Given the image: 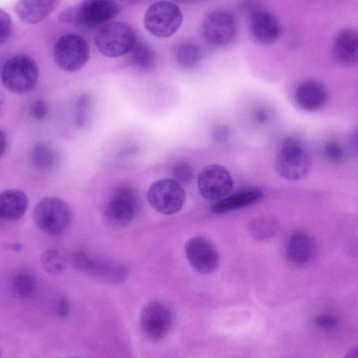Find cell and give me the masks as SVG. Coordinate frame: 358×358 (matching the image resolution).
<instances>
[{"label":"cell","mask_w":358,"mask_h":358,"mask_svg":"<svg viewBox=\"0 0 358 358\" xmlns=\"http://www.w3.org/2000/svg\"><path fill=\"white\" fill-rule=\"evenodd\" d=\"M7 147V139L5 134L0 130V159L3 156Z\"/></svg>","instance_id":"d590c367"},{"label":"cell","mask_w":358,"mask_h":358,"mask_svg":"<svg viewBox=\"0 0 358 358\" xmlns=\"http://www.w3.org/2000/svg\"><path fill=\"white\" fill-rule=\"evenodd\" d=\"M315 324L324 329H329L335 327L338 323L336 317L327 314L317 315L315 318Z\"/></svg>","instance_id":"d6a6232c"},{"label":"cell","mask_w":358,"mask_h":358,"mask_svg":"<svg viewBox=\"0 0 358 358\" xmlns=\"http://www.w3.org/2000/svg\"><path fill=\"white\" fill-rule=\"evenodd\" d=\"M0 356H1V350H0Z\"/></svg>","instance_id":"f35d334b"},{"label":"cell","mask_w":358,"mask_h":358,"mask_svg":"<svg viewBox=\"0 0 358 358\" xmlns=\"http://www.w3.org/2000/svg\"><path fill=\"white\" fill-rule=\"evenodd\" d=\"M91 98L88 94L80 96L76 103L75 123L79 128L84 127L87 121Z\"/></svg>","instance_id":"83f0119b"},{"label":"cell","mask_w":358,"mask_h":358,"mask_svg":"<svg viewBox=\"0 0 358 358\" xmlns=\"http://www.w3.org/2000/svg\"><path fill=\"white\" fill-rule=\"evenodd\" d=\"M72 218L70 206L57 196H45L39 200L33 211V219L43 232L58 235L69 227Z\"/></svg>","instance_id":"3957f363"},{"label":"cell","mask_w":358,"mask_h":358,"mask_svg":"<svg viewBox=\"0 0 358 358\" xmlns=\"http://www.w3.org/2000/svg\"><path fill=\"white\" fill-rule=\"evenodd\" d=\"M71 262L75 270L110 283L122 282L129 273L125 264L108 262L82 250L73 254Z\"/></svg>","instance_id":"9c48e42d"},{"label":"cell","mask_w":358,"mask_h":358,"mask_svg":"<svg viewBox=\"0 0 358 358\" xmlns=\"http://www.w3.org/2000/svg\"><path fill=\"white\" fill-rule=\"evenodd\" d=\"M185 252L191 266L199 273H212L219 265L217 249L206 237L196 236L189 238L185 245Z\"/></svg>","instance_id":"4fadbf2b"},{"label":"cell","mask_w":358,"mask_h":358,"mask_svg":"<svg viewBox=\"0 0 358 358\" xmlns=\"http://www.w3.org/2000/svg\"><path fill=\"white\" fill-rule=\"evenodd\" d=\"M152 208L166 215L178 213L183 207L186 193L182 185L173 179H161L152 182L147 192Z\"/></svg>","instance_id":"ba28073f"},{"label":"cell","mask_w":358,"mask_h":358,"mask_svg":"<svg viewBox=\"0 0 358 358\" xmlns=\"http://www.w3.org/2000/svg\"><path fill=\"white\" fill-rule=\"evenodd\" d=\"M173 315L170 308L160 301L148 303L140 316V327L143 335L152 341L164 338L170 331Z\"/></svg>","instance_id":"8fae6325"},{"label":"cell","mask_w":358,"mask_h":358,"mask_svg":"<svg viewBox=\"0 0 358 358\" xmlns=\"http://www.w3.org/2000/svg\"><path fill=\"white\" fill-rule=\"evenodd\" d=\"M231 130L226 125L217 126L213 132V136L217 142H224L227 141L230 136Z\"/></svg>","instance_id":"836d02e7"},{"label":"cell","mask_w":358,"mask_h":358,"mask_svg":"<svg viewBox=\"0 0 358 358\" xmlns=\"http://www.w3.org/2000/svg\"><path fill=\"white\" fill-rule=\"evenodd\" d=\"M175 57L180 66L191 68L199 62L201 55L199 48L196 44L191 42H183L177 46Z\"/></svg>","instance_id":"cb8c5ba5"},{"label":"cell","mask_w":358,"mask_h":358,"mask_svg":"<svg viewBox=\"0 0 358 358\" xmlns=\"http://www.w3.org/2000/svg\"><path fill=\"white\" fill-rule=\"evenodd\" d=\"M236 29L234 16L224 10H216L209 13L202 24V31L206 39L217 45L231 43L236 36Z\"/></svg>","instance_id":"5bb4252c"},{"label":"cell","mask_w":358,"mask_h":358,"mask_svg":"<svg viewBox=\"0 0 358 358\" xmlns=\"http://www.w3.org/2000/svg\"><path fill=\"white\" fill-rule=\"evenodd\" d=\"M243 10L248 15L250 31L257 41L270 43L278 37L280 24L271 13L250 2L245 3Z\"/></svg>","instance_id":"9a60e30c"},{"label":"cell","mask_w":358,"mask_h":358,"mask_svg":"<svg viewBox=\"0 0 358 358\" xmlns=\"http://www.w3.org/2000/svg\"><path fill=\"white\" fill-rule=\"evenodd\" d=\"M173 180L181 185L191 182L194 178L192 167L186 162L177 163L173 169Z\"/></svg>","instance_id":"f1b7e54d"},{"label":"cell","mask_w":358,"mask_h":358,"mask_svg":"<svg viewBox=\"0 0 358 358\" xmlns=\"http://www.w3.org/2000/svg\"><path fill=\"white\" fill-rule=\"evenodd\" d=\"M343 358H358L357 348H352L345 354Z\"/></svg>","instance_id":"74e56055"},{"label":"cell","mask_w":358,"mask_h":358,"mask_svg":"<svg viewBox=\"0 0 358 358\" xmlns=\"http://www.w3.org/2000/svg\"><path fill=\"white\" fill-rule=\"evenodd\" d=\"M39 71L36 62L26 55L10 57L3 64L1 80L3 86L16 94L32 90L38 80Z\"/></svg>","instance_id":"7a4b0ae2"},{"label":"cell","mask_w":358,"mask_h":358,"mask_svg":"<svg viewBox=\"0 0 358 358\" xmlns=\"http://www.w3.org/2000/svg\"><path fill=\"white\" fill-rule=\"evenodd\" d=\"M90 47L82 36L69 34L60 36L53 48V59L57 66L66 72H76L87 62Z\"/></svg>","instance_id":"52a82bcc"},{"label":"cell","mask_w":358,"mask_h":358,"mask_svg":"<svg viewBox=\"0 0 358 358\" xmlns=\"http://www.w3.org/2000/svg\"><path fill=\"white\" fill-rule=\"evenodd\" d=\"M255 119L257 122L262 123L268 119V115L266 111L264 110H258L255 115Z\"/></svg>","instance_id":"8d00e7d4"},{"label":"cell","mask_w":358,"mask_h":358,"mask_svg":"<svg viewBox=\"0 0 358 358\" xmlns=\"http://www.w3.org/2000/svg\"><path fill=\"white\" fill-rule=\"evenodd\" d=\"M130 62L131 64L142 70L152 69L156 62V56L153 50L142 41H136L130 50Z\"/></svg>","instance_id":"603a6c76"},{"label":"cell","mask_w":358,"mask_h":358,"mask_svg":"<svg viewBox=\"0 0 358 358\" xmlns=\"http://www.w3.org/2000/svg\"><path fill=\"white\" fill-rule=\"evenodd\" d=\"M182 21V12L176 3L161 1L151 4L147 9L143 24L152 36L168 38L178 31Z\"/></svg>","instance_id":"8992f818"},{"label":"cell","mask_w":358,"mask_h":358,"mask_svg":"<svg viewBox=\"0 0 358 358\" xmlns=\"http://www.w3.org/2000/svg\"><path fill=\"white\" fill-rule=\"evenodd\" d=\"M324 154L329 161L334 163L341 162L345 156L342 146L335 141H329L326 143Z\"/></svg>","instance_id":"f546056e"},{"label":"cell","mask_w":358,"mask_h":358,"mask_svg":"<svg viewBox=\"0 0 358 358\" xmlns=\"http://www.w3.org/2000/svg\"><path fill=\"white\" fill-rule=\"evenodd\" d=\"M136 41L133 28L127 23L118 21H110L101 25L94 36L96 48L109 57L128 54Z\"/></svg>","instance_id":"277c9868"},{"label":"cell","mask_w":358,"mask_h":358,"mask_svg":"<svg viewBox=\"0 0 358 358\" xmlns=\"http://www.w3.org/2000/svg\"><path fill=\"white\" fill-rule=\"evenodd\" d=\"M11 287L17 297L21 299H27L35 294L37 288V280L32 272L22 270L15 275Z\"/></svg>","instance_id":"7402d4cb"},{"label":"cell","mask_w":358,"mask_h":358,"mask_svg":"<svg viewBox=\"0 0 358 358\" xmlns=\"http://www.w3.org/2000/svg\"><path fill=\"white\" fill-rule=\"evenodd\" d=\"M31 161L37 169L41 171L49 170L55 164V152L48 145L39 143L33 149Z\"/></svg>","instance_id":"d4e9b609"},{"label":"cell","mask_w":358,"mask_h":358,"mask_svg":"<svg viewBox=\"0 0 358 358\" xmlns=\"http://www.w3.org/2000/svg\"><path fill=\"white\" fill-rule=\"evenodd\" d=\"M28 207L26 194L17 189H8L0 192V219L16 221L25 214Z\"/></svg>","instance_id":"ffe728a7"},{"label":"cell","mask_w":358,"mask_h":358,"mask_svg":"<svg viewBox=\"0 0 358 358\" xmlns=\"http://www.w3.org/2000/svg\"><path fill=\"white\" fill-rule=\"evenodd\" d=\"M57 313L60 317H65L69 312V302L66 297L62 298L57 303Z\"/></svg>","instance_id":"e575fe53"},{"label":"cell","mask_w":358,"mask_h":358,"mask_svg":"<svg viewBox=\"0 0 358 358\" xmlns=\"http://www.w3.org/2000/svg\"><path fill=\"white\" fill-rule=\"evenodd\" d=\"M48 113V106L43 100H36L31 106L30 113L35 120H43L46 117Z\"/></svg>","instance_id":"1f68e13d"},{"label":"cell","mask_w":358,"mask_h":358,"mask_svg":"<svg viewBox=\"0 0 358 358\" xmlns=\"http://www.w3.org/2000/svg\"><path fill=\"white\" fill-rule=\"evenodd\" d=\"M315 254L316 246L311 236L302 231H296L290 235L285 246V256L290 263L296 266L309 264Z\"/></svg>","instance_id":"2e32d148"},{"label":"cell","mask_w":358,"mask_h":358,"mask_svg":"<svg viewBox=\"0 0 358 358\" xmlns=\"http://www.w3.org/2000/svg\"><path fill=\"white\" fill-rule=\"evenodd\" d=\"M233 179L228 170L220 164H210L200 172L197 185L201 195L208 200H220L233 188Z\"/></svg>","instance_id":"7c38bea8"},{"label":"cell","mask_w":358,"mask_h":358,"mask_svg":"<svg viewBox=\"0 0 358 358\" xmlns=\"http://www.w3.org/2000/svg\"><path fill=\"white\" fill-rule=\"evenodd\" d=\"M332 52L335 60L340 64L350 66L356 63L358 52L356 31L351 28L341 29L334 39Z\"/></svg>","instance_id":"ac0fdd59"},{"label":"cell","mask_w":358,"mask_h":358,"mask_svg":"<svg viewBox=\"0 0 358 358\" xmlns=\"http://www.w3.org/2000/svg\"><path fill=\"white\" fill-rule=\"evenodd\" d=\"M59 3L55 0H22L16 2L15 10L22 22L34 24L43 21L50 15Z\"/></svg>","instance_id":"d6986e66"},{"label":"cell","mask_w":358,"mask_h":358,"mask_svg":"<svg viewBox=\"0 0 358 358\" xmlns=\"http://www.w3.org/2000/svg\"><path fill=\"white\" fill-rule=\"evenodd\" d=\"M120 5L111 0H87L63 10L60 21L74 25H103L120 12Z\"/></svg>","instance_id":"6da1fadb"},{"label":"cell","mask_w":358,"mask_h":358,"mask_svg":"<svg viewBox=\"0 0 358 358\" xmlns=\"http://www.w3.org/2000/svg\"><path fill=\"white\" fill-rule=\"evenodd\" d=\"M312 159L301 143L287 138L282 143L275 158V169L280 176L290 180L303 178L309 173Z\"/></svg>","instance_id":"5b68a950"},{"label":"cell","mask_w":358,"mask_h":358,"mask_svg":"<svg viewBox=\"0 0 358 358\" xmlns=\"http://www.w3.org/2000/svg\"><path fill=\"white\" fill-rule=\"evenodd\" d=\"M262 196L263 192L259 189H247L217 201L212 206L211 210L215 213L238 210L256 203Z\"/></svg>","instance_id":"44dd1931"},{"label":"cell","mask_w":358,"mask_h":358,"mask_svg":"<svg viewBox=\"0 0 358 358\" xmlns=\"http://www.w3.org/2000/svg\"><path fill=\"white\" fill-rule=\"evenodd\" d=\"M327 99L324 87L314 80L301 82L294 91L297 105L305 110L313 111L322 108Z\"/></svg>","instance_id":"e0dca14e"},{"label":"cell","mask_w":358,"mask_h":358,"mask_svg":"<svg viewBox=\"0 0 358 358\" xmlns=\"http://www.w3.org/2000/svg\"><path fill=\"white\" fill-rule=\"evenodd\" d=\"M43 268L50 274H59L65 271L67 262L65 257L57 250L49 249L41 256Z\"/></svg>","instance_id":"484cf974"},{"label":"cell","mask_w":358,"mask_h":358,"mask_svg":"<svg viewBox=\"0 0 358 358\" xmlns=\"http://www.w3.org/2000/svg\"><path fill=\"white\" fill-rule=\"evenodd\" d=\"M13 22L9 14L0 8V43L6 42L10 36Z\"/></svg>","instance_id":"4dcf8cb0"},{"label":"cell","mask_w":358,"mask_h":358,"mask_svg":"<svg viewBox=\"0 0 358 358\" xmlns=\"http://www.w3.org/2000/svg\"><path fill=\"white\" fill-rule=\"evenodd\" d=\"M138 200L134 190L129 187H118L106 205L104 217L113 227H124L136 217Z\"/></svg>","instance_id":"30bf717a"},{"label":"cell","mask_w":358,"mask_h":358,"mask_svg":"<svg viewBox=\"0 0 358 358\" xmlns=\"http://www.w3.org/2000/svg\"><path fill=\"white\" fill-rule=\"evenodd\" d=\"M276 228V221L271 217H262L252 221L250 231L255 238L264 240L272 236Z\"/></svg>","instance_id":"4316f807"}]
</instances>
